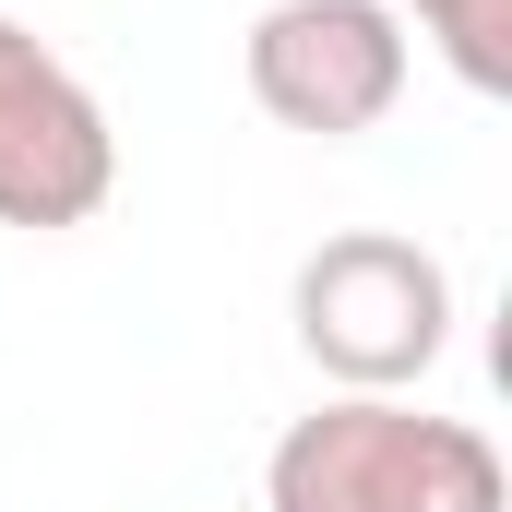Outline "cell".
<instances>
[{
  "label": "cell",
  "mask_w": 512,
  "mask_h": 512,
  "mask_svg": "<svg viewBox=\"0 0 512 512\" xmlns=\"http://www.w3.org/2000/svg\"><path fill=\"white\" fill-rule=\"evenodd\" d=\"M262 501L274 512H512V477L477 417H429V405H393V393H334L274 441Z\"/></svg>",
  "instance_id": "1"
},
{
  "label": "cell",
  "mask_w": 512,
  "mask_h": 512,
  "mask_svg": "<svg viewBox=\"0 0 512 512\" xmlns=\"http://www.w3.org/2000/svg\"><path fill=\"white\" fill-rule=\"evenodd\" d=\"M286 310H298L310 370L346 382V393H393L453 346V274H441V251H417L405 227H334L322 251L298 262Z\"/></svg>",
  "instance_id": "2"
},
{
  "label": "cell",
  "mask_w": 512,
  "mask_h": 512,
  "mask_svg": "<svg viewBox=\"0 0 512 512\" xmlns=\"http://www.w3.org/2000/svg\"><path fill=\"white\" fill-rule=\"evenodd\" d=\"M120 191V131L96 84L0 12V227H84Z\"/></svg>",
  "instance_id": "3"
},
{
  "label": "cell",
  "mask_w": 512,
  "mask_h": 512,
  "mask_svg": "<svg viewBox=\"0 0 512 512\" xmlns=\"http://www.w3.org/2000/svg\"><path fill=\"white\" fill-rule=\"evenodd\" d=\"M239 72H251L262 120L346 143L405 96V12L393 0H274L239 36Z\"/></svg>",
  "instance_id": "4"
},
{
  "label": "cell",
  "mask_w": 512,
  "mask_h": 512,
  "mask_svg": "<svg viewBox=\"0 0 512 512\" xmlns=\"http://www.w3.org/2000/svg\"><path fill=\"white\" fill-rule=\"evenodd\" d=\"M405 12L477 96H512V0H405Z\"/></svg>",
  "instance_id": "5"
}]
</instances>
